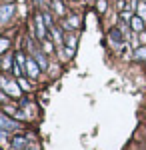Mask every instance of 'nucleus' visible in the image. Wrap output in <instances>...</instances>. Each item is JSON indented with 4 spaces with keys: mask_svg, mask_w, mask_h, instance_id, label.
<instances>
[{
    "mask_svg": "<svg viewBox=\"0 0 146 150\" xmlns=\"http://www.w3.org/2000/svg\"><path fill=\"white\" fill-rule=\"evenodd\" d=\"M0 86L4 88V92L14 96V98H18L20 96V84H16L14 80H6L4 76H0Z\"/></svg>",
    "mask_w": 146,
    "mask_h": 150,
    "instance_id": "obj_1",
    "label": "nucleus"
},
{
    "mask_svg": "<svg viewBox=\"0 0 146 150\" xmlns=\"http://www.w3.org/2000/svg\"><path fill=\"white\" fill-rule=\"evenodd\" d=\"M12 16H14V6H12V4H4V6H0V24L8 22Z\"/></svg>",
    "mask_w": 146,
    "mask_h": 150,
    "instance_id": "obj_2",
    "label": "nucleus"
},
{
    "mask_svg": "<svg viewBox=\"0 0 146 150\" xmlns=\"http://www.w3.org/2000/svg\"><path fill=\"white\" fill-rule=\"evenodd\" d=\"M24 68H26V72H28V76H32V78H36V76H38V72L42 70L40 66H38V62H36L34 58H28V60H26Z\"/></svg>",
    "mask_w": 146,
    "mask_h": 150,
    "instance_id": "obj_3",
    "label": "nucleus"
},
{
    "mask_svg": "<svg viewBox=\"0 0 146 150\" xmlns=\"http://www.w3.org/2000/svg\"><path fill=\"white\" fill-rule=\"evenodd\" d=\"M16 128H18V124H16L14 120L6 118L4 114H0V130H2V132H10V130H16Z\"/></svg>",
    "mask_w": 146,
    "mask_h": 150,
    "instance_id": "obj_4",
    "label": "nucleus"
},
{
    "mask_svg": "<svg viewBox=\"0 0 146 150\" xmlns=\"http://www.w3.org/2000/svg\"><path fill=\"white\" fill-rule=\"evenodd\" d=\"M36 36L40 40L46 38V28H44V14H38L36 16Z\"/></svg>",
    "mask_w": 146,
    "mask_h": 150,
    "instance_id": "obj_5",
    "label": "nucleus"
},
{
    "mask_svg": "<svg viewBox=\"0 0 146 150\" xmlns=\"http://www.w3.org/2000/svg\"><path fill=\"white\" fill-rule=\"evenodd\" d=\"M34 60L38 62V66H40L42 70H46V68H48V62H46V58H44V54H42V52L34 50Z\"/></svg>",
    "mask_w": 146,
    "mask_h": 150,
    "instance_id": "obj_6",
    "label": "nucleus"
},
{
    "mask_svg": "<svg viewBox=\"0 0 146 150\" xmlns=\"http://www.w3.org/2000/svg\"><path fill=\"white\" fill-rule=\"evenodd\" d=\"M132 30L134 32H142L144 30V20L140 16H132Z\"/></svg>",
    "mask_w": 146,
    "mask_h": 150,
    "instance_id": "obj_7",
    "label": "nucleus"
},
{
    "mask_svg": "<svg viewBox=\"0 0 146 150\" xmlns=\"http://www.w3.org/2000/svg\"><path fill=\"white\" fill-rule=\"evenodd\" d=\"M26 144V138H22V136H16L14 138V142H12V150H20Z\"/></svg>",
    "mask_w": 146,
    "mask_h": 150,
    "instance_id": "obj_8",
    "label": "nucleus"
},
{
    "mask_svg": "<svg viewBox=\"0 0 146 150\" xmlns=\"http://www.w3.org/2000/svg\"><path fill=\"white\" fill-rule=\"evenodd\" d=\"M50 32H52V36H54L56 44H58V46H62V34L58 32V28H54V26H50Z\"/></svg>",
    "mask_w": 146,
    "mask_h": 150,
    "instance_id": "obj_9",
    "label": "nucleus"
},
{
    "mask_svg": "<svg viewBox=\"0 0 146 150\" xmlns=\"http://www.w3.org/2000/svg\"><path fill=\"white\" fill-rule=\"evenodd\" d=\"M136 10H138V16L146 22V2H140V4L136 6Z\"/></svg>",
    "mask_w": 146,
    "mask_h": 150,
    "instance_id": "obj_10",
    "label": "nucleus"
},
{
    "mask_svg": "<svg viewBox=\"0 0 146 150\" xmlns=\"http://www.w3.org/2000/svg\"><path fill=\"white\" fill-rule=\"evenodd\" d=\"M110 40L114 42V46H120V40H122V38H120V32H118V30H112V32H110Z\"/></svg>",
    "mask_w": 146,
    "mask_h": 150,
    "instance_id": "obj_11",
    "label": "nucleus"
},
{
    "mask_svg": "<svg viewBox=\"0 0 146 150\" xmlns=\"http://www.w3.org/2000/svg\"><path fill=\"white\" fill-rule=\"evenodd\" d=\"M134 56H136V60H144V58H146V48L144 46L136 48V54H134Z\"/></svg>",
    "mask_w": 146,
    "mask_h": 150,
    "instance_id": "obj_12",
    "label": "nucleus"
},
{
    "mask_svg": "<svg viewBox=\"0 0 146 150\" xmlns=\"http://www.w3.org/2000/svg\"><path fill=\"white\" fill-rule=\"evenodd\" d=\"M70 26H78V16H70V20L66 22V28H70Z\"/></svg>",
    "mask_w": 146,
    "mask_h": 150,
    "instance_id": "obj_13",
    "label": "nucleus"
},
{
    "mask_svg": "<svg viewBox=\"0 0 146 150\" xmlns=\"http://www.w3.org/2000/svg\"><path fill=\"white\" fill-rule=\"evenodd\" d=\"M54 8H56V12H58V14H60V16L64 14V6L60 4V0H54Z\"/></svg>",
    "mask_w": 146,
    "mask_h": 150,
    "instance_id": "obj_14",
    "label": "nucleus"
},
{
    "mask_svg": "<svg viewBox=\"0 0 146 150\" xmlns=\"http://www.w3.org/2000/svg\"><path fill=\"white\" fill-rule=\"evenodd\" d=\"M8 44H10V42H8L6 38H0V52H4V50L8 48Z\"/></svg>",
    "mask_w": 146,
    "mask_h": 150,
    "instance_id": "obj_15",
    "label": "nucleus"
},
{
    "mask_svg": "<svg viewBox=\"0 0 146 150\" xmlns=\"http://www.w3.org/2000/svg\"><path fill=\"white\" fill-rule=\"evenodd\" d=\"M42 48H44V52H52V42L44 38V44H42Z\"/></svg>",
    "mask_w": 146,
    "mask_h": 150,
    "instance_id": "obj_16",
    "label": "nucleus"
},
{
    "mask_svg": "<svg viewBox=\"0 0 146 150\" xmlns=\"http://www.w3.org/2000/svg\"><path fill=\"white\" fill-rule=\"evenodd\" d=\"M18 84H20V88H24V90H28V88H30V84L24 80V78H18Z\"/></svg>",
    "mask_w": 146,
    "mask_h": 150,
    "instance_id": "obj_17",
    "label": "nucleus"
},
{
    "mask_svg": "<svg viewBox=\"0 0 146 150\" xmlns=\"http://www.w3.org/2000/svg\"><path fill=\"white\" fill-rule=\"evenodd\" d=\"M96 6H98V10H106V0H98V4H96Z\"/></svg>",
    "mask_w": 146,
    "mask_h": 150,
    "instance_id": "obj_18",
    "label": "nucleus"
},
{
    "mask_svg": "<svg viewBox=\"0 0 146 150\" xmlns=\"http://www.w3.org/2000/svg\"><path fill=\"white\" fill-rule=\"evenodd\" d=\"M10 60H12L10 56H6V58H4V62H2V66H4V68H10Z\"/></svg>",
    "mask_w": 146,
    "mask_h": 150,
    "instance_id": "obj_19",
    "label": "nucleus"
},
{
    "mask_svg": "<svg viewBox=\"0 0 146 150\" xmlns=\"http://www.w3.org/2000/svg\"><path fill=\"white\" fill-rule=\"evenodd\" d=\"M122 18H124V20H132V14L126 10V12H122Z\"/></svg>",
    "mask_w": 146,
    "mask_h": 150,
    "instance_id": "obj_20",
    "label": "nucleus"
},
{
    "mask_svg": "<svg viewBox=\"0 0 146 150\" xmlns=\"http://www.w3.org/2000/svg\"><path fill=\"white\" fill-rule=\"evenodd\" d=\"M144 42H146V32L142 30V32H140V44H144Z\"/></svg>",
    "mask_w": 146,
    "mask_h": 150,
    "instance_id": "obj_21",
    "label": "nucleus"
},
{
    "mask_svg": "<svg viewBox=\"0 0 146 150\" xmlns=\"http://www.w3.org/2000/svg\"><path fill=\"white\" fill-rule=\"evenodd\" d=\"M34 150H38V148H34Z\"/></svg>",
    "mask_w": 146,
    "mask_h": 150,
    "instance_id": "obj_22",
    "label": "nucleus"
},
{
    "mask_svg": "<svg viewBox=\"0 0 146 150\" xmlns=\"http://www.w3.org/2000/svg\"><path fill=\"white\" fill-rule=\"evenodd\" d=\"M144 2H146V0H144Z\"/></svg>",
    "mask_w": 146,
    "mask_h": 150,
    "instance_id": "obj_23",
    "label": "nucleus"
}]
</instances>
